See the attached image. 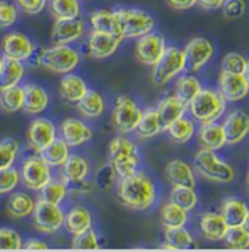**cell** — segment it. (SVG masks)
<instances>
[{
	"instance_id": "obj_1",
	"label": "cell",
	"mask_w": 249,
	"mask_h": 252,
	"mask_svg": "<svg viewBox=\"0 0 249 252\" xmlns=\"http://www.w3.org/2000/svg\"><path fill=\"white\" fill-rule=\"evenodd\" d=\"M118 198L124 207L144 211L156 202V185L144 172H135L121 179Z\"/></svg>"
},
{
	"instance_id": "obj_2",
	"label": "cell",
	"mask_w": 249,
	"mask_h": 252,
	"mask_svg": "<svg viewBox=\"0 0 249 252\" xmlns=\"http://www.w3.org/2000/svg\"><path fill=\"white\" fill-rule=\"evenodd\" d=\"M110 164L113 166L118 178H126L138 172L139 156L136 144L126 136H116L109 145Z\"/></svg>"
},
{
	"instance_id": "obj_3",
	"label": "cell",
	"mask_w": 249,
	"mask_h": 252,
	"mask_svg": "<svg viewBox=\"0 0 249 252\" xmlns=\"http://www.w3.org/2000/svg\"><path fill=\"white\" fill-rule=\"evenodd\" d=\"M193 167L195 170L202 175L204 178L220 182V184H229L235 179V170L230 164L220 160L213 150L201 148L193 158Z\"/></svg>"
},
{
	"instance_id": "obj_4",
	"label": "cell",
	"mask_w": 249,
	"mask_h": 252,
	"mask_svg": "<svg viewBox=\"0 0 249 252\" xmlns=\"http://www.w3.org/2000/svg\"><path fill=\"white\" fill-rule=\"evenodd\" d=\"M116 16L119 21L122 38H139L156 28V19L151 13L142 9L121 7L116 9Z\"/></svg>"
},
{
	"instance_id": "obj_5",
	"label": "cell",
	"mask_w": 249,
	"mask_h": 252,
	"mask_svg": "<svg viewBox=\"0 0 249 252\" xmlns=\"http://www.w3.org/2000/svg\"><path fill=\"white\" fill-rule=\"evenodd\" d=\"M187 107L192 116L195 118V121L201 124H210V122H216L223 115L226 103L224 98L220 95V93L201 88L199 93L187 104Z\"/></svg>"
},
{
	"instance_id": "obj_6",
	"label": "cell",
	"mask_w": 249,
	"mask_h": 252,
	"mask_svg": "<svg viewBox=\"0 0 249 252\" xmlns=\"http://www.w3.org/2000/svg\"><path fill=\"white\" fill-rule=\"evenodd\" d=\"M81 62L79 53L69 44H55L40 55V64L55 73H70Z\"/></svg>"
},
{
	"instance_id": "obj_7",
	"label": "cell",
	"mask_w": 249,
	"mask_h": 252,
	"mask_svg": "<svg viewBox=\"0 0 249 252\" xmlns=\"http://www.w3.org/2000/svg\"><path fill=\"white\" fill-rule=\"evenodd\" d=\"M153 82L156 85H166L170 79L185 70V55L178 47H166L160 61L153 66Z\"/></svg>"
},
{
	"instance_id": "obj_8",
	"label": "cell",
	"mask_w": 249,
	"mask_h": 252,
	"mask_svg": "<svg viewBox=\"0 0 249 252\" xmlns=\"http://www.w3.org/2000/svg\"><path fill=\"white\" fill-rule=\"evenodd\" d=\"M32 223L35 229L41 233H56L63 226L64 221V213L58 204L47 202L44 199H38L35 202L34 211H32Z\"/></svg>"
},
{
	"instance_id": "obj_9",
	"label": "cell",
	"mask_w": 249,
	"mask_h": 252,
	"mask_svg": "<svg viewBox=\"0 0 249 252\" xmlns=\"http://www.w3.org/2000/svg\"><path fill=\"white\" fill-rule=\"evenodd\" d=\"M141 116L142 110L130 97L119 95L116 98L113 109V124L121 133H130L136 130Z\"/></svg>"
},
{
	"instance_id": "obj_10",
	"label": "cell",
	"mask_w": 249,
	"mask_h": 252,
	"mask_svg": "<svg viewBox=\"0 0 249 252\" xmlns=\"http://www.w3.org/2000/svg\"><path fill=\"white\" fill-rule=\"evenodd\" d=\"M53 179L52 167L38 156L24 161L21 169V184L31 190H40Z\"/></svg>"
},
{
	"instance_id": "obj_11",
	"label": "cell",
	"mask_w": 249,
	"mask_h": 252,
	"mask_svg": "<svg viewBox=\"0 0 249 252\" xmlns=\"http://www.w3.org/2000/svg\"><path fill=\"white\" fill-rule=\"evenodd\" d=\"M164 50H166L164 37L158 32L151 31L138 38L135 55H136V59L142 64L154 66L163 56Z\"/></svg>"
},
{
	"instance_id": "obj_12",
	"label": "cell",
	"mask_w": 249,
	"mask_h": 252,
	"mask_svg": "<svg viewBox=\"0 0 249 252\" xmlns=\"http://www.w3.org/2000/svg\"><path fill=\"white\" fill-rule=\"evenodd\" d=\"M3 58L15 61H30L35 52L32 41L22 32H9L1 40Z\"/></svg>"
},
{
	"instance_id": "obj_13",
	"label": "cell",
	"mask_w": 249,
	"mask_h": 252,
	"mask_svg": "<svg viewBox=\"0 0 249 252\" xmlns=\"http://www.w3.org/2000/svg\"><path fill=\"white\" fill-rule=\"evenodd\" d=\"M214 47L213 44L202 37H195L187 44L184 55H185V69L190 72L199 70L210 59L213 58Z\"/></svg>"
},
{
	"instance_id": "obj_14",
	"label": "cell",
	"mask_w": 249,
	"mask_h": 252,
	"mask_svg": "<svg viewBox=\"0 0 249 252\" xmlns=\"http://www.w3.org/2000/svg\"><path fill=\"white\" fill-rule=\"evenodd\" d=\"M122 41L124 38L119 35L93 30L88 37V50L95 59H106L116 53Z\"/></svg>"
},
{
	"instance_id": "obj_15",
	"label": "cell",
	"mask_w": 249,
	"mask_h": 252,
	"mask_svg": "<svg viewBox=\"0 0 249 252\" xmlns=\"http://www.w3.org/2000/svg\"><path fill=\"white\" fill-rule=\"evenodd\" d=\"M218 88L220 95L224 98V101H241L248 95V84L241 73H230V72H221L218 78Z\"/></svg>"
},
{
	"instance_id": "obj_16",
	"label": "cell",
	"mask_w": 249,
	"mask_h": 252,
	"mask_svg": "<svg viewBox=\"0 0 249 252\" xmlns=\"http://www.w3.org/2000/svg\"><path fill=\"white\" fill-rule=\"evenodd\" d=\"M221 126L224 130L226 144H238L249 133V115L241 109H236L226 116Z\"/></svg>"
},
{
	"instance_id": "obj_17",
	"label": "cell",
	"mask_w": 249,
	"mask_h": 252,
	"mask_svg": "<svg viewBox=\"0 0 249 252\" xmlns=\"http://www.w3.org/2000/svg\"><path fill=\"white\" fill-rule=\"evenodd\" d=\"M85 31L82 19H56L52 28V41L55 44H72L78 41Z\"/></svg>"
},
{
	"instance_id": "obj_18",
	"label": "cell",
	"mask_w": 249,
	"mask_h": 252,
	"mask_svg": "<svg viewBox=\"0 0 249 252\" xmlns=\"http://www.w3.org/2000/svg\"><path fill=\"white\" fill-rule=\"evenodd\" d=\"M56 126L49 119H35L31 122L30 129H28V141L30 145L40 153L44 150L47 145H50L56 139Z\"/></svg>"
},
{
	"instance_id": "obj_19",
	"label": "cell",
	"mask_w": 249,
	"mask_h": 252,
	"mask_svg": "<svg viewBox=\"0 0 249 252\" xmlns=\"http://www.w3.org/2000/svg\"><path fill=\"white\" fill-rule=\"evenodd\" d=\"M93 138V129L79 119H64L62 124V139L69 147H79Z\"/></svg>"
},
{
	"instance_id": "obj_20",
	"label": "cell",
	"mask_w": 249,
	"mask_h": 252,
	"mask_svg": "<svg viewBox=\"0 0 249 252\" xmlns=\"http://www.w3.org/2000/svg\"><path fill=\"white\" fill-rule=\"evenodd\" d=\"M49 94L37 84H28L24 87V104L22 110L28 115H41L49 107Z\"/></svg>"
},
{
	"instance_id": "obj_21",
	"label": "cell",
	"mask_w": 249,
	"mask_h": 252,
	"mask_svg": "<svg viewBox=\"0 0 249 252\" xmlns=\"http://www.w3.org/2000/svg\"><path fill=\"white\" fill-rule=\"evenodd\" d=\"M164 176L173 187H189L195 188V175L192 167L182 160H172L166 164Z\"/></svg>"
},
{
	"instance_id": "obj_22",
	"label": "cell",
	"mask_w": 249,
	"mask_h": 252,
	"mask_svg": "<svg viewBox=\"0 0 249 252\" xmlns=\"http://www.w3.org/2000/svg\"><path fill=\"white\" fill-rule=\"evenodd\" d=\"M187 109V104L181 101L176 95H167L166 98H163L157 107V113H158L163 130H166L175 121L182 118Z\"/></svg>"
},
{
	"instance_id": "obj_23",
	"label": "cell",
	"mask_w": 249,
	"mask_h": 252,
	"mask_svg": "<svg viewBox=\"0 0 249 252\" xmlns=\"http://www.w3.org/2000/svg\"><path fill=\"white\" fill-rule=\"evenodd\" d=\"M66 230L70 235H79L93 227V216L85 207H73L64 214V221H63Z\"/></svg>"
},
{
	"instance_id": "obj_24",
	"label": "cell",
	"mask_w": 249,
	"mask_h": 252,
	"mask_svg": "<svg viewBox=\"0 0 249 252\" xmlns=\"http://www.w3.org/2000/svg\"><path fill=\"white\" fill-rule=\"evenodd\" d=\"M59 91H61V95L67 103L76 104L87 94L88 87H87V82L81 76L73 75V73H64V76L61 79V84H59Z\"/></svg>"
},
{
	"instance_id": "obj_25",
	"label": "cell",
	"mask_w": 249,
	"mask_h": 252,
	"mask_svg": "<svg viewBox=\"0 0 249 252\" xmlns=\"http://www.w3.org/2000/svg\"><path fill=\"white\" fill-rule=\"evenodd\" d=\"M227 224L223 219L221 214L218 213H205L201 216L199 221V229L208 241H223L226 232H227Z\"/></svg>"
},
{
	"instance_id": "obj_26",
	"label": "cell",
	"mask_w": 249,
	"mask_h": 252,
	"mask_svg": "<svg viewBox=\"0 0 249 252\" xmlns=\"http://www.w3.org/2000/svg\"><path fill=\"white\" fill-rule=\"evenodd\" d=\"M198 138H199L202 148H208L213 151H217L226 145V136H224L223 126L220 124H216V122L202 124L199 133H198Z\"/></svg>"
},
{
	"instance_id": "obj_27",
	"label": "cell",
	"mask_w": 249,
	"mask_h": 252,
	"mask_svg": "<svg viewBox=\"0 0 249 252\" xmlns=\"http://www.w3.org/2000/svg\"><path fill=\"white\" fill-rule=\"evenodd\" d=\"M90 24H91V28L95 31H103V32H109V34L122 37L121 28H119V21H118L115 10L100 9V10L93 12L90 15Z\"/></svg>"
},
{
	"instance_id": "obj_28",
	"label": "cell",
	"mask_w": 249,
	"mask_h": 252,
	"mask_svg": "<svg viewBox=\"0 0 249 252\" xmlns=\"http://www.w3.org/2000/svg\"><path fill=\"white\" fill-rule=\"evenodd\" d=\"M248 207L242 199L227 198L221 205V213L220 214L223 216L226 224L229 227H233V226H242L247 216H248Z\"/></svg>"
},
{
	"instance_id": "obj_29",
	"label": "cell",
	"mask_w": 249,
	"mask_h": 252,
	"mask_svg": "<svg viewBox=\"0 0 249 252\" xmlns=\"http://www.w3.org/2000/svg\"><path fill=\"white\" fill-rule=\"evenodd\" d=\"M38 154L50 167H62L63 163L70 156V147L63 139L56 138L50 145H47Z\"/></svg>"
},
{
	"instance_id": "obj_30",
	"label": "cell",
	"mask_w": 249,
	"mask_h": 252,
	"mask_svg": "<svg viewBox=\"0 0 249 252\" xmlns=\"http://www.w3.org/2000/svg\"><path fill=\"white\" fill-rule=\"evenodd\" d=\"M25 75V66L21 61L3 58V66L0 73V91L13 85H19Z\"/></svg>"
},
{
	"instance_id": "obj_31",
	"label": "cell",
	"mask_w": 249,
	"mask_h": 252,
	"mask_svg": "<svg viewBox=\"0 0 249 252\" xmlns=\"http://www.w3.org/2000/svg\"><path fill=\"white\" fill-rule=\"evenodd\" d=\"M76 106H78V110L81 112V115H84L85 118H90V119L101 116L106 110L104 98L101 97L100 93H97L94 90H88L87 94L76 103Z\"/></svg>"
},
{
	"instance_id": "obj_32",
	"label": "cell",
	"mask_w": 249,
	"mask_h": 252,
	"mask_svg": "<svg viewBox=\"0 0 249 252\" xmlns=\"http://www.w3.org/2000/svg\"><path fill=\"white\" fill-rule=\"evenodd\" d=\"M34 207H35V201L32 199V196H30L25 192H16L9 198L6 210L7 214L15 219H25L32 214Z\"/></svg>"
},
{
	"instance_id": "obj_33",
	"label": "cell",
	"mask_w": 249,
	"mask_h": 252,
	"mask_svg": "<svg viewBox=\"0 0 249 252\" xmlns=\"http://www.w3.org/2000/svg\"><path fill=\"white\" fill-rule=\"evenodd\" d=\"M160 221L164 229L167 227H181L187 221V211L175 202H167L160 210Z\"/></svg>"
},
{
	"instance_id": "obj_34",
	"label": "cell",
	"mask_w": 249,
	"mask_h": 252,
	"mask_svg": "<svg viewBox=\"0 0 249 252\" xmlns=\"http://www.w3.org/2000/svg\"><path fill=\"white\" fill-rule=\"evenodd\" d=\"M90 173V163L78 154H72L62 166L63 179H87Z\"/></svg>"
},
{
	"instance_id": "obj_35",
	"label": "cell",
	"mask_w": 249,
	"mask_h": 252,
	"mask_svg": "<svg viewBox=\"0 0 249 252\" xmlns=\"http://www.w3.org/2000/svg\"><path fill=\"white\" fill-rule=\"evenodd\" d=\"M136 130L141 138H154L160 132H163L157 109H147L145 112H142Z\"/></svg>"
},
{
	"instance_id": "obj_36",
	"label": "cell",
	"mask_w": 249,
	"mask_h": 252,
	"mask_svg": "<svg viewBox=\"0 0 249 252\" xmlns=\"http://www.w3.org/2000/svg\"><path fill=\"white\" fill-rule=\"evenodd\" d=\"M49 7L55 19H75L81 16L79 0H50Z\"/></svg>"
},
{
	"instance_id": "obj_37",
	"label": "cell",
	"mask_w": 249,
	"mask_h": 252,
	"mask_svg": "<svg viewBox=\"0 0 249 252\" xmlns=\"http://www.w3.org/2000/svg\"><path fill=\"white\" fill-rule=\"evenodd\" d=\"M24 104V88L19 85L9 87L0 91V107L6 113H15L22 110Z\"/></svg>"
},
{
	"instance_id": "obj_38",
	"label": "cell",
	"mask_w": 249,
	"mask_h": 252,
	"mask_svg": "<svg viewBox=\"0 0 249 252\" xmlns=\"http://www.w3.org/2000/svg\"><path fill=\"white\" fill-rule=\"evenodd\" d=\"M166 130L169 132V136H170V139L173 142L185 144L192 138V135L195 132V125H193V122L190 119L182 116L178 121H175Z\"/></svg>"
},
{
	"instance_id": "obj_39",
	"label": "cell",
	"mask_w": 249,
	"mask_h": 252,
	"mask_svg": "<svg viewBox=\"0 0 249 252\" xmlns=\"http://www.w3.org/2000/svg\"><path fill=\"white\" fill-rule=\"evenodd\" d=\"M176 97L184 101L185 104H189L192 101V98L199 93L201 90V82L195 78V76H190V75H185V76H181L176 82Z\"/></svg>"
},
{
	"instance_id": "obj_40",
	"label": "cell",
	"mask_w": 249,
	"mask_h": 252,
	"mask_svg": "<svg viewBox=\"0 0 249 252\" xmlns=\"http://www.w3.org/2000/svg\"><path fill=\"white\" fill-rule=\"evenodd\" d=\"M164 239L169 245H172L175 250H185L192 247L193 238L185 229V226L181 227H167L164 230Z\"/></svg>"
},
{
	"instance_id": "obj_41",
	"label": "cell",
	"mask_w": 249,
	"mask_h": 252,
	"mask_svg": "<svg viewBox=\"0 0 249 252\" xmlns=\"http://www.w3.org/2000/svg\"><path fill=\"white\" fill-rule=\"evenodd\" d=\"M170 201L178 204L187 211H192L198 204V195L195 192V188L189 187H173L170 193Z\"/></svg>"
},
{
	"instance_id": "obj_42",
	"label": "cell",
	"mask_w": 249,
	"mask_h": 252,
	"mask_svg": "<svg viewBox=\"0 0 249 252\" xmlns=\"http://www.w3.org/2000/svg\"><path fill=\"white\" fill-rule=\"evenodd\" d=\"M67 193L69 192H67V189H66L62 181H53L52 179L50 182H47L43 188L40 189V199L61 205Z\"/></svg>"
},
{
	"instance_id": "obj_43",
	"label": "cell",
	"mask_w": 249,
	"mask_h": 252,
	"mask_svg": "<svg viewBox=\"0 0 249 252\" xmlns=\"http://www.w3.org/2000/svg\"><path fill=\"white\" fill-rule=\"evenodd\" d=\"M227 248L232 250H247L249 248V233L242 226L227 227V232L223 238Z\"/></svg>"
},
{
	"instance_id": "obj_44",
	"label": "cell",
	"mask_w": 249,
	"mask_h": 252,
	"mask_svg": "<svg viewBox=\"0 0 249 252\" xmlns=\"http://www.w3.org/2000/svg\"><path fill=\"white\" fill-rule=\"evenodd\" d=\"M19 153V144L16 139H4L0 142V170L12 167Z\"/></svg>"
},
{
	"instance_id": "obj_45",
	"label": "cell",
	"mask_w": 249,
	"mask_h": 252,
	"mask_svg": "<svg viewBox=\"0 0 249 252\" xmlns=\"http://www.w3.org/2000/svg\"><path fill=\"white\" fill-rule=\"evenodd\" d=\"M21 184V172L18 169L7 167L0 170V195L10 193Z\"/></svg>"
},
{
	"instance_id": "obj_46",
	"label": "cell",
	"mask_w": 249,
	"mask_h": 252,
	"mask_svg": "<svg viewBox=\"0 0 249 252\" xmlns=\"http://www.w3.org/2000/svg\"><path fill=\"white\" fill-rule=\"evenodd\" d=\"M98 236L97 233L90 229L84 233L75 235L72 241V248L73 250H98Z\"/></svg>"
},
{
	"instance_id": "obj_47",
	"label": "cell",
	"mask_w": 249,
	"mask_h": 252,
	"mask_svg": "<svg viewBox=\"0 0 249 252\" xmlns=\"http://www.w3.org/2000/svg\"><path fill=\"white\" fill-rule=\"evenodd\" d=\"M24 248L22 245V238L21 235L9 227H1L0 229V250H21Z\"/></svg>"
},
{
	"instance_id": "obj_48",
	"label": "cell",
	"mask_w": 249,
	"mask_h": 252,
	"mask_svg": "<svg viewBox=\"0 0 249 252\" xmlns=\"http://www.w3.org/2000/svg\"><path fill=\"white\" fill-rule=\"evenodd\" d=\"M247 58L242 56L241 53H229L223 58L221 69L223 72H230V73H244L247 67Z\"/></svg>"
},
{
	"instance_id": "obj_49",
	"label": "cell",
	"mask_w": 249,
	"mask_h": 252,
	"mask_svg": "<svg viewBox=\"0 0 249 252\" xmlns=\"http://www.w3.org/2000/svg\"><path fill=\"white\" fill-rule=\"evenodd\" d=\"M18 19V7L16 4L0 0V28H9L12 27Z\"/></svg>"
},
{
	"instance_id": "obj_50",
	"label": "cell",
	"mask_w": 249,
	"mask_h": 252,
	"mask_svg": "<svg viewBox=\"0 0 249 252\" xmlns=\"http://www.w3.org/2000/svg\"><path fill=\"white\" fill-rule=\"evenodd\" d=\"M116 178H118V175H116L113 166L109 163V164L101 166L100 170L97 172V175H95V184H97L98 188H101L103 190H107V189H110L113 187Z\"/></svg>"
},
{
	"instance_id": "obj_51",
	"label": "cell",
	"mask_w": 249,
	"mask_h": 252,
	"mask_svg": "<svg viewBox=\"0 0 249 252\" xmlns=\"http://www.w3.org/2000/svg\"><path fill=\"white\" fill-rule=\"evenodd\" d=\"M223 13L229 19H239L247 12L245 0H224L223 3Z\"/></svg>"
},
{
	"instance_id": "obj_52",
	"label": "cell",
	"mask_w": 249,
	"mask_h": 252,
	"mask_svg": "<svg viewBox=\"0 0 249 252\" xmlns=\"http://www.w3.org/2000/svg\"><path fill=\"white\" fill-rule=\"evenodd\" d=\"M49 0H15L18 9L27 15H38L47 7Z\"/></svg>"
},
{
	"instance_id": "obj_53",
	"label": "cell",
	"mask_w": 249,
	"mask_h": 252,
	"mask_svg": "<svg viewBox=\"0 0 249 252\" xmlns=\"http://www.w3.org/2000/svg\"><path fill=\"white\" fill-rule=\"evenodd\" d=\"M64 187L67 189V192L72 193H88L93 190V184L88 182L87 179H61Z\"/></svg>"
},
{
	"instance_id": "obj_54",
	"label": "cell",
	"mask_w": 249,
	"mask_h": 252,
	"mask_svg": "<svg viewBox=\"0 0 249 252\" xmlns=\"http://www.w3.org/2000/svg\"><path fill=\"white\" fill-rule=\"evenodd\" d=\"M198 0H167L169 6L176 10H187L196 4Z\"/></svg>"
},
{
	"instance_id": "obj_55",
	"label": "cell",
	"mask_w": 249,
	"mask_h": 252,
	"mask_svg": "<svg viewBox=\"0 0 249 252\" xmlns=\"http://www.w3.org/2000/svg\"><path fill=\"white\" fill-rule=\"evenodd\" d=\"M224 0H198L196 4H199L202 9H207V10H216V9H220L223 6Z\"/></svg>"
},
{
	"instance_id": "obj_56",
	"label": "cell",
	"mask_w": 249,
	"mask_h": 252,
	"mask_svg": "<svg viewBox=\"0 0 249 252\" xmlns=\"http://www.w3.org/2000/svg\"><path fill=\"white\" fill-rule=\"evenodd\" d=\"M27 250H49V245L38 239H30L25 245Z\"/></svg>"
},
{
	"instance_id": "obj_57",
	"label": "cell",
	"mask_w": 249,
	"mask_h": 252,
	"mask_svg": "<svg viewBox=\"0 0 249 252\" xmlns=\"http://www.w3.org/2000/svg\"><path fill=\"white\" fill-rule=\"evenodd\" d=\"M244 78H245V81H247V84H248V88H249V61L247 63V67H245V70H244Z\"/></svg>"
},
{
	"instance_id": "obj_58",
	"label": "cell",
	"mask_w": 249,
	"mask_h": 252,
	"mask_svg": "<svg viewBox=\"0 0 249 252\" xmlns=\"http://www.w3.org/2000/svg\"><path fill=\"white\" fill-rule=\"evenodd\" d=\"M242 227L249 233V213L248 216H247V219H245V221H244V224H242Z\"/></svg>"
},
{
	"instance_id": "obj_59",
	"label": "cell",
	"mask_w": 249,
	"mask_h": 252,
	"mask_svg": "<svg viewBox=\"0 0 249 252\" xmlns=\"http://www.w3.org/2000/svg\"><path fill=\"white\" fill-rule=\"evenodd\" d=\"M1 66H3V59L0 58V73H1Z\"/></svg>"
},
{
	"instance_id": "obj_60",
	"label": "cell",
	"mask_w": 249,
	"mask_h": 252,
	"mask_svg": "<svg viewBox=\"0 0 249 252\" xmlns=\"http://www.w3.org/2000/svg\"><path fill=\"white\" fill-rule=\"evenodd\" d=\"M247 184H248V190H249V173H248V182H247Z\"/></svg>"
}]
</instances>
